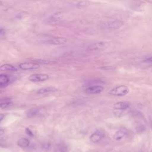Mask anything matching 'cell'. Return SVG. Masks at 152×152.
<instances>
[{
    "label": "cell",
    "instance_id": "cell-24",
    "mask_svg": "<svg viewBox=\"0 0 152 152\" xmlns=\"http://www.w3.org/2000/svg\"><path fill=\"white\" fill-rule=\"evenodd\" d=\"M5 145V141L4 139H0V146L4 147Z\"/></svg>",
    "mask_w": 152,
    "mask_h": 152
},
{
    "label": "cell",
    "instance_id": "cell-19",
    "mask_svg": "<svg viewBox=\"0 0 152 152\" xmlns=\"http://www.w3.org/2000/svg\"><path fill=\"white\" fill-rule=\"evenodd\" d=\"M103 82L102 80H91L88 83H87L86 84V86H93V85H99V84H102Z\"/></svg>",
    "mask_w": 152,
    "mask_h": 152
},
{
    "label": "cell",
    "instance_id": "cell-12",
    "mask_svg": "<svg viewBox=\"0 0 152 152\" xmlns=\"http://www.w3.org/2000/svg\"><path fill=\"white\" fill-rule=\"evenodd\" d=\"M58 90L56 88L54 87H42L40 89H39L37 91V94H45V93H53L55 91H56Z\"/></svg>",
    "mask_w": 152,
    "mask_h": 152
},
{
    "label": "cell",
    "instance_id": "cell-10",
    "mask_svg": "<svg viewBox=\"0 0 152 152\" xmlns=\"http://www.w3.org/2000/svg\"><path fill=\"white\" fill-rule=\"evenodd\" d=\"M129 107V104L126 102H118L113 104V107L116 110H124Z\"/></svg>",
    "mask_w": 152,
    "mask_h": 152
},
{
    "label": "cell",
    "instance_id": "cell-22",
    "mask_svg": "<svg viewBox=\"0 0 152 152\" xmlns=\"http://www.w3.org/2000/svg\"><path fill=\"white\" fill-rule=\"evenodd\" d=\"M136 130H137V132H138V133H141V132H144L145 130V127L144 125H140L139 126H138L136 128Z\"/></svg>",
    "mask_w": 152,
    "mask_h": 152
},
{
    "label": "cell",
    "instance_id": "cell-15",
    "mask_svg": "<svg viewBox=\"0 0 152 152\" xmlns=\"http://www.w3.org/2000/svg\"><path fill=\"white\" fill-rule=\"evenodd\" d=\"M17 145L21 148H26L29 146L30 141L26 138H21L18 140Z\"/></svg>",
    "mask_w": 152,
    "mask_h": 152
},
{
    "label": "cell",
    "instance_id": "cell-11",
    "mask_svg": "<svg viewBox=\"0 0 152 152\" xmlns=\"http://www.w3.org/2000/svg\"><path fill=\"white\" fill-rule=\"evenodd\" d=\"M10 82V78L7 75L0 74V88H4L7 86Z\"/></svg>",
    "mask_w": 152,
    "mask_h": 152
},
{
    "label": "cell",
    "instance_id": "cell-18",
    "mask_svg": "<svg viewBox=\"0 0 152 152\" xmlns=\"http://www.w3.org/2000/svg\"><path fill=\"white\" fill-rule=\"evenodd\" d=\"M13 105L12 102H11L10 100L5 101V102H2L0 103V108L1 109H6L9 107H11V106Z\"/></svg>",
    "mask_w": 152,
    "mask_h": 152
},
{
    "label": "cell",
    "instance_id": "cell-8",
    "mask_svg": "<svg viewBox=\"0 0 152 152\" xmlns=\"http://www.w3.org/2000/svg\"><path fill=\"white\" fill-rule=\"evenodd\" d=\"M66 41L67 40L65 37H53L46 40L45 43L48 45H59L65 44L66 42Z\"/></svg>",
    "mask_w": 152,
    "mask_h": 152
},
{
    "label": "cell",
    "instance_id": "cell-23",
    "mask_svg": "<svg viewBox=\"0 0 152 152\" xmlns=\"http://www.w3.org/2000/svg\"><path fill=\"white\" fill-rule=\"evenodd\" d=\"M25 130H26V131H26V133L27 135H28V136H30V137H33L34 136V134H33V132H32L28 128H26Z\"/></svg>",
    "mask_w": 152,
    "mask_h": 152
},
{
    "label": "cell",
    "instance_id": "cell-20",
    "mask_svg": "<svg viewBox=\"0 0 152 152\" xmlns=\"http://www.w3.org/2000/svg\"><path fill=\"white\" fill-rule=\"evenodd\" d=\"M50 147H51V144L49 142H45L41 145V148L45 151H49Z\"/></svg>",
    "mask_w": 152,
    "mask_h": 152
},
{
    "label": "cell",
    "instance_id": "cell-16",
    "mask_svg": "<svg viewBox=\"0 0 152 152\" xmlns=\"http://www.w3.org/2000/svg\"><path fill=\"white\" fill-rule=\"evenodd\" d=\"M68 148L65 144H57L53 150V152H67Z\"/></svg>",
    "mask_w": 152,
    "mask_h": 152
},
{
    "label": "cell",
    "instance_id": "cell-14",
    "mask_svg": "<svg viewBox=\"0 0 152 152\" xmlns=\"http://www.w3.org/2000/svg\"><path fill=\"white\" fill-rule=\"evenodd\" d=\"M17 70V69L14 66L9 64H5L0 66L1 71H16Z\"/></svg>",
    "mask_w": 152,
    "mask_h": 152
},
{
    "label": "cell",
    "instance_id": "cell-4",
    "mask_svg": "<svg viewBox=\"0 0 152 152\" xmlns=\"http://www.w3.org/2000/svg\"><path fill=\"white\" fill-rule=\"evenodd\" d=\"M49 78V76L45 74H34L28 77V80L33 83L43 82L48 80Z\"/></svg>",
    "mask_w": 152,
    "mask_h": 152
},
{
    "label": "cell",
    "instance_id": "cell-3",
    "mask_svg": "<svg viewBox=\"0 0 152 152\" xmlns=\"http://www.w3.org/2000/svg\"><path fill=\"white\" fill-rule=\"evenodd\" d=\"M109 46L108 42H97L90 44L87 47V50L89 52L102 50Z\"/></svg>",
    "mask_w": 152,
    "mask_h": 152
},
{
    "label": "cell",
    "instance_id": "cell-17",
    "mask_svg": "<svg viewBox=\"0 0 152 152\" xmlns=\"http://www.w3.org/2000/svg\"><path fill=\"white\" fill-rule=\"evenodd\" d=\"M39 112V110L37 108H32L28 110L26 113V116L28 118H32L37 115Z\"/></svg>",
    "mask_w": 152,
    "mask_h": 152
},
{
    "label": "cell",
    "instance_id": "cell-26",
    "mask_svg": "<svg viewBox=\"0 0 152 152\" xmlns=\"http://www.w3.org/2000/svg\"><path fill=\"white\" fill-rule=\"evenodd\" d=\"M5 115L4 113H0V122L4 119Z\"/></svg>",
    "mask_w": 152,
    "mask_h": 152
},
{
    "label": "cell",
    "instance_id": "cell-25",
    "mask_svg": "<svg viewBox=\"0 0 152 152\" xmlns=\"http://www.w3.org/2000/svg\"><path fill=\"white\" fill-rule=\"evenodd\" d=\"M5 34V30L4 29L0 28V36H2L3 35Z\"/></svg>",
    "mask_w": 152,
    "mask_h": 152
},
{
    "label": "cell",
    "instance_id": "cell-5",
    "mask_svg": "<svg viewBox=\"0 0 152 152\" xmlns=\"http://www.w3.org/2000/svg\"><path fill=\"white\" fill-rule=\"evenodd\" d=\"M103 90V87L100 85H93L87 87L84 91L85 93L90 94H97L102 93Z\"/></svg>",
    "mask_w": 152,
    "mask_h": 152
},
{
    "label": "cell",
    "instance_id": "cell-1",
    "mask_svg": "<svg viewBox=\"0 0 152 152\" xmlns=\"http://www.w3.org/2000/svg\"><path fill=\"white\" fill-rule=\"evenodd\" d=\"M124 24L123 21L116 20L114 21H105L100 24L99 27L102 29H106V30H115L121 28Z\"/></svg>",
    "mask_w": 152,
    "mask_h": 152
},
{
    "label": "cell",
    "instance_id": "cell-21",
    "mask_svg": "<svg viewBox=\"0 0 152 152\" xmlns=\"http://www.w3.org/2000/svg\"><path fill=\"white\" fill-rule=\"evenodd\" d=\"M90 2L86 0H84V1H81L80 2H78L77 4V7H87L88 5H89Z\"/></svg>",
    "mask_w": 152,
    "mask_h": 152
},
{
    "label": "cell",
    "instance_id": "cell-2",
    "mask_svg": "<svg viewBox=\"0 0 152 152\" xmlns=\"http://www.w3.org/2000/svg\"><path fill=\"white\" fill-rule=\"evenodd\" d=\"M129 92V88L125 85H120L112 88L109 94L112 96H125Z\"/></svg>",
    "mask_w": 152,
    "mask_h": 152
},
{
    "label": "cell",
    "instance_id": "cell-13",
    "mask_svg": "<svg viewBox=\"0 0 152 152\" xmlns=\"http://www.w3.org/2000/svg\"><path fill=\"white\" fill-rule=\"evenodd\" d=\"M62 16V13L61 12H57L53 14H52L46 20V22L48 23H52L56 21L61 19Z\"/></svg>",
    "mask_w": 152,
    "mask_h": 152
},
{
    "label": "cell",
    "instance_id": "cell-28",
    "mask_svg": "<svg viewBox=\"0 0 152 152\" xmlns=\"http://www.w3.org/2000/svg\"><path fill=\"white\" fill-rule=\"evenodd\" d=\"M1 93V91H0V93Z\"/></svg>",
    "mask_w": 152,
    "mask_h": 152
},
{
    "label": "cell",
    "instance_id": "cell-6",
    "mask_svg": "<svg viewBox=\"0 0 152 152\" xmlns=\"http://www.w3.org/2000/svg\"><path fill=\"white\" fill-rule=\"evenodd\" d=\"M19 67L23 70H31L36 69L40 68V65L36 62H26L19 64Z\"/></svg>",
    "mask_w": 152,
    "mask_h": 152
},
{
    "label": "cell",
    "instance_id": "cell-9",
    "mask_svg": "<svg viewBox=\"0 0 152 152\" xmlns=\"http://www.w3.org/2000/svg\"><path fill=\"white\" fill-rule=\"evenodd\" d=\"M127 132L128 131L125 128H121L115 133L113 138L116 141H119L127 134Z\"/></svg>",
    "mask_w": 152,
    "mask_h": 152
},
{
    "label": "cell",
    "instance_id": "cell-7",
    "mask_svg": "<svg viewBox=\"0 0 152 152\" xmlns=\"http://www.w3.org/2000/svg\"><path fill=\"white\" fill-rule=\"evenodd\" d=\"M104 137V134L99 130H97L92 133L90 137V140L93 143H97Z\"/></svg>",
    "mask_w": 152,
    "mask_h": 152
},
{
    "label": "cell",
    "instance_id": "cell-27",
    "mask_svg": "<svg viewBox=\"0 0 152 152\" xmlns=\"http://www.w3.org/2000/svg\"><path fill=\"white\" fill-rule=\"evenodd\" d=\"M2 4H3V3H2V2L0 0V5H2Z\"/></svg>",
    "mask_w": 152,
    "mask_h": 152
}]
</instances>
